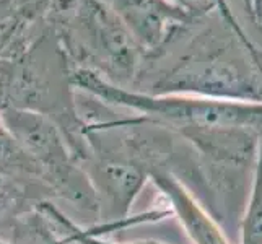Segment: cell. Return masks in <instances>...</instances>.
Masks as SVG:
<instances>
[{
	"instance_id": "cell-1",
	"label": "cell",
	"mask_w": 262,
	"mask_h": 244,
	"mask_svg": "<svg viewBox=\"0 0 262 244\" xmlns=\"http://www.w3.org/2000/svg\"><path fill=\"white\" fill-rule=\"evenodd\" d=\"M70 81L98 101L135 111L178 134L191 143L207 166L245 169L256 160L262 140V103L178 93H137L85 67L72 72Z\"/></svg>"
},
{
	"instance_id": "cell-2",
	"label": "cell",
	"mask_w": 262,
	"mask_h": 244,
	"mask_svg": "<svg viewBox=\"0 0 262 244\" xmlns=\"http://www.w3.org/2000/svg\"><path fill=\"white\" fill-rule=\"evenodd\" d=\"M151 95H197L262 103V52L239 36L205 34L153 83Z\"/></svg>"
},
{
	"instance_id": "cell-3",
	"label": "cell",
	"mask_w": 262,
	"mask_h": 244,
	"mask_svg": "<svg viewBox=\"0 0 262 244\" xmlns=\"http://www.w3.org/2000/svg\"><path fill=\"white\" fill-rule=\"evenodd\" d=\"M0 124L62 195L74 198L83 209H98L92 183L80 165L77 166L78 161L56 122L39 113L2 106Z\"/></svg>"
},
{
	"instance_id": "cell-4",
	"label": "cell",
	"mask_w": 262,
	"mask_h": 244,
	"mask_svg": "<svg viewBox=\"0 0 262 244\" xmlns=\"http://www.w3.org/2000/svg\"><path fill=\"white\" fill-rule=\"evenodd\" d=\"M85 52L114 85L132 80L137 67L139 44L127 26L111 8L99 0H85L78 13Z\"/></svg>"
},
{
	"instance_id": "cell-5",
	"label": "cell",
	"mask_w": 262,
	"mask_h": 244,
	"mask_svg": "<svg viewBox=\"0 0 262 244\" xmlns=\"http://www.w3.org/2000/svg\"><path fill=\"white\" fill-rule=\"evenodd\" d=\"M110 5L145 51L160 49L176 30L195 20L168 0H111Z\"/></svg>"
},
{
	"instance_id": "cell-6",
	"label": "cell",
	"mask_w": 262,
	"mask_h": 244,
	"mask_svg": "<svg viewBox=\"0 0 262 244\" xmlns=\"http://www.w3.org/2000/svg\"><path fill=\"white\" fill-rule=\"evenodd\" d=\"M150 181L166 197L171 212L192 244H231L227 231L216 221L213 213L192 194L173 171L155 168L150 171Z\"/></svg>"
},
{
	"instance_id": "cell-7",
	"label": "cell",
	"mask_w": 262,
	"mask_h": 244,
	"mask_svg": "<svg viewBox=\"0 0 262 244\" xmlns=\"http://www.w3.org/2000/svg\"><path fill=\"white\" fill-rule=\"evenodd\" d=\"M239 244H262V140L252 169L248 198L239 218Z\"/></svg>"
},
{
	"instance_id": "cell-8",
	"label": "cell",
	"mask_w": 262,
	"mask_h": 244,
	"mask_svg": "<svg viewBox=\"0 0 262 244\" xmlns=\"http://www.w3.org/2000/svg\"><path fill=\"white\" fill-rule=\"evenodd\" d=\"M41 210L46 215V220H51L56 228L60 233V239L66 244L77 242V244H119V242H111L98 238L92 230H83L82 227H78L77 223L72 221L69 216L59 210L57 207H54L52 204L44 202L41 204ZM127 244H165L160 241H135V242H127Z\"/></svg>"
},
{
	"instance_id": "cell-9",
	"label": "cell",
	"mask_w": 262,
	"mask_h": 244,
	"mask_svg": "<svg viewBox=\"0 0 262 244\" xmlns=\"http://www.w3.org/2000/svg\"><path fill=\"white\" fill-rule=\"evenodd\" d=\"M168 2H171V4L179 7V8H183L184 12H187L191 16H194L195 20H197V18L204 16V15H207V13L212 10V8L220 7L222 12H223L222 16H223L225 23H227L230 28L234 33H236L243 41L251 42V39L246 36V33L243 31L241 26L236 23V18L231 15V10L228 8V5H227V2H225V0H168Z\"/></svg>"
},
{
	"instance_id": "cell-10",
	"label": "cell",
	"mask_w": 262,
	"mask_h": 244,
	"mask_svg": "<svg viewBox=\"0 0 262 244\" xmlns=\"http://www.w3.org/2000/svg\"><path fill=\"white\" fill-rule=\"evenodd\" d=\"M252 18L262 23V0H252Z\"/></svg>"
},
{
	"instance_id": "cell-11",
	"label": "cell",
	"mask_w": 262,
	"mask_h": 244,
	"mask_svg": "<svg viewBox=\"0 0 262 244\" xmlns=\"http://www.w3.org/2000/svg\"><path fill=\"white\" fill-rule=\"evenodd\" d=\"M42 244H66L64 241H62L60 238H51L49 241H46V242H42Z\"/></svg>"
},
{
	"instance_id": "cell-12",
	"label": "cell",
	"mask_w": 262,
	"mask_h": 244,
	"mask_svg": "<svg viewBox=\"0 0 262 244\" xmlns=\"http://www.w3.org/2000/svg\"><path fill=\"white\" fill-rule=\"evenodd\" d=\"M0 244H10V242H5V241H2V239H0Z\"/></svg>"
}]
</instances>
